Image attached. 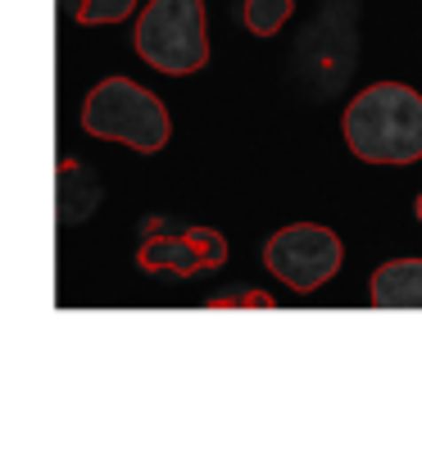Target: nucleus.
I'll list each match as a JSON object with an SVG mask.
<instances>
[{
    "label": "nucleus",
    "mask_w": 422,
    "mask_h": 454,
    "mask_svg": "<svg viewBox=\"0 0 422 454\" xmlns=\"http://www.w3.org/2000/svg\"><path fill=\"white\" fill-rule=\"evenodd\" d=\"M345 145L363 164L422 160V96L404 82H377L345 105Z\"/></svg>",
    "instance_id": "nucleus-1"
},
{
    "label": "nucleus",
    "mask_w": 422,
    "mask_h": 454,
    "mask_svg": "<svg viewBox=\"0 0 422 454\" xmlns=\"http://www.w3.org/2000/svg\"><path fill=\"white\" fill-rule=\"evenodd\" d=\"M82 128L100 141H123L145 155L164 150L173 132L160 96L137 87L132 78H105L100 87H91V96L82 100Z\"/></svg>",
    "instance_id": "nucleus-2"
},
{
    "label": "nucleus",
    "mask_w": 422,
    "mask_h": 454,
    "mask_svg": "<svg viewBox=\"0 0 422 454\" xmlns=\"http://www.w3.org/2000/svg\"><path fill=\"white\" fill-rule=\"evenodd\" d=\"M137 55L168 73L186 78L209 64V32H205V0H150L137 19Z\"/></svg>",
    "instance_id": "nucleus-3"
},
{
    "label": "nucleus",
    "mask_w": 422,
    "mask_h": 454,
    "mask_svg": "<svg viewBox=\"0 0 422 454\" xmlns=\"http://www.w3.org/2000/svg\"><path fill=\"white\" fill-rule=\"evenodd\" d=\"M340 237L332 227H318V223H291L282 232L263 246V263L277 282H286L291 291H318L336 278L340 269Z\"/></svg>",
    "instance_id": "nucleus-4"
},
{
    "label": "nucleus",
    "mask_w": 422,
    "mask_h": 454,
    "mask_svg": "<svg viewBox=\"0 0 422 454\" xmlns=\"http://www.w3.org/2000/svg\"><path fill=\"white\" fill-rule=\"evenodd\" d=\"M227 259V241L209 227H186L177 237H150L137 254L141 269H168V273H200V269H218Z\"/></svg>",
    "instance_id": "nucleus-5"
},
{
    "label": "nucleus",
    "mask_w": 422,
    "mask_h": 454,
    "mask_svg": "<svg viewBox=\"0 0 422 454\" xmlns=\"http://www.w3.org/2000/svg\"><path fill=\"white\" fill-rule=\"evenodd\" d=\"M368 300L377 309H422V259H391L372 273Z\"/></svg>",
    "instance_id": "nucleus-6"
},
{
    "label": "nucleus",
    "mask_w": 422,
    "mask_h": 454,
    "mask_svg": "<svg viewBox=\"0 0 422 454\" xmlns=\"http://www.w3.org/2000/svg\"><path fill=\"white\" fill-rule=\"evenodd\" d=\"M100 200V186L82 164H59V223H82Z\"/></svg>",
    "instance_id": "nucleus-7"
},
{
    "label": "nucleus",
    "mask_w": 422,
    "mask_h": 454,
    "mask_svg": "<svg viewBox=\"0 0 422 454\" xmlns=\"http://www.w3.org/2000/svg\"><path fill=\"white\" fill-rule=\"evenodd\" d=\"M291 10H295V0H246L241 19H246V27L254 36H273V32H282V23L291 19Z\"/></svg>",
    "instance_id": "nucleus-8"
},
{
    "label": "nucleus",
    "mask_w": 422,
    "mask_h": 454,
    "mask_svg": "<svg viewBox=\"0 0 422 454\" xmlns=\"http://www.w3.org/2000/svg\"><path fill=\"white\" fill-rule=\"evenodd\" d=\"M132 10H137V0H82V5H78V23H82V27L123 23Z\"/></svg>",
    "instance_id": "nucleus-9"
},
{
    "label": "nucleus",
    "mask_w": 422,
    "mask_h": 454,
    "mask_svg": "<svg viewBox=\"0 0 422 454\" xmlns=\"http://www.w3.org/2000/svg\"><path fill=\"white\" fill-rule=\"evenodd\" d=\"M413 214H418V223H422V196H418V205H413Z\"/></svg>",
    "instance_id": "nucleus-10"
}]
</instances>
